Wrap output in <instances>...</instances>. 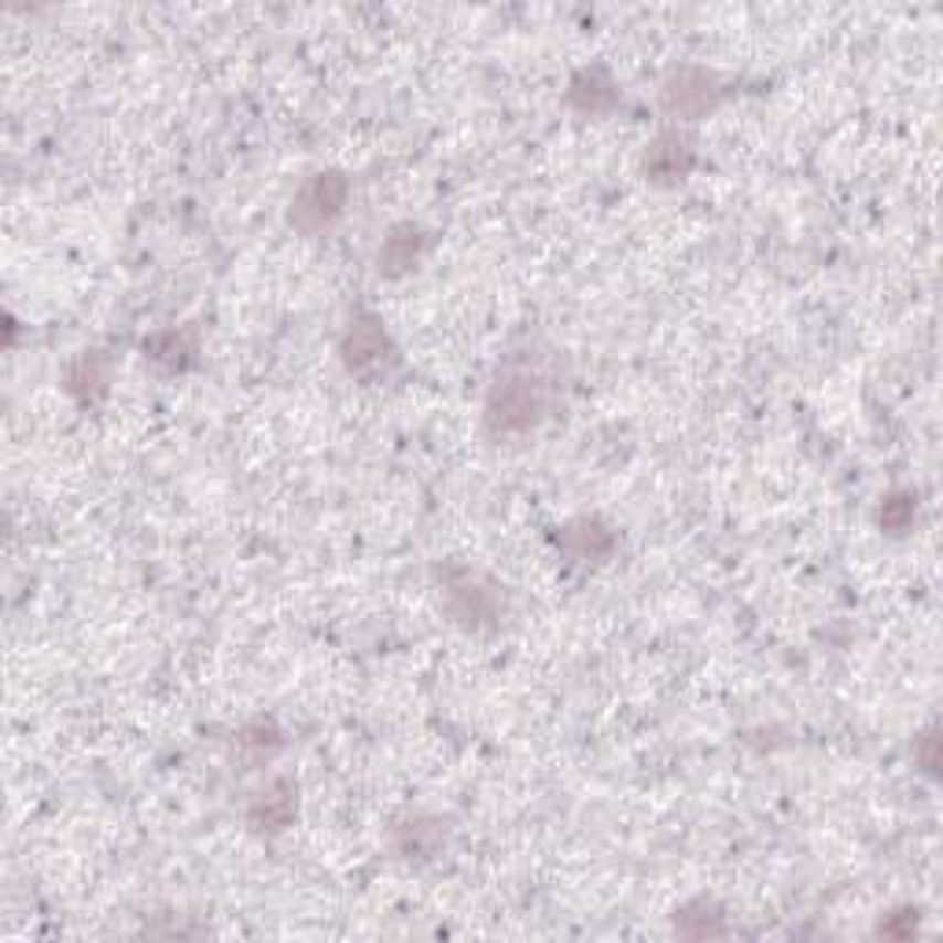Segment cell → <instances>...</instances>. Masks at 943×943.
Wrapping results in <instances>:
<instances>
[{
  "label": "cell",
  "instance_id": "obj_1",
  "mask_svg": "<svg viewBox=\"0 0 943 943\" xmlns=\"http://www.w3.org/2000/svg\"><path fill=\"white\" fill-rule=\"evenodd\" d=\"M545 413V380L528 369H506L487 399V427L495 435H523Z\"/></svg>",
  "mask_w": 943,
  "mask_h": 943
},
{
  "label": "cell",
  "instance_id": "obj_2",
  "mask_svg": "<svg viewBox=\"0 0 943 943\" xmlns=\"http://www.w3.org/2000/svg\"><path fill=\"white\" fill-rule=\"evenodd\" d=\"M343 206H347V181L332 170L317 173L292 200V225L306 236H317L343 214Z\"/></svg>",
  "mask_w": 943,
  "mask_h": 943
},
{
  "label": "cell",
  "instance_id": "obj_3",
  "mask_svg": "<svg viewBox=\"0 0 943 943\" xmlns=\"http://www.w3.org/2000/svg\"><path fill=\"white\" fill-rule=\"evenodd\" d=\"M716 96H719L716 78L704 71H697V67L678 71L675 78L664 85V107L678 118H697V115L711 112Z\"/></svg>",
  "mask_w": 943,
  "mask_h": 943
},
{
  "label": "cell",
  "instance_id": "obj_4",
  "mask_svg": "<svg viewBox=\"0 0 943 943\" xmlns=\"http://www.w3.org/2000/svg\"><path fill=\"white\" fill-rule=\"evenodd\" d=\"M484 579L465 572L457 583H449V608L465 623H476L498 612V586H479Z\"/></svg>",
  "mask_w": 943,
  "mask_h": 943
},
{
  "label": "cell",
  "instance_id": "obj_5",
  "mask_svg": "<svg viewBox=\"0 0 943 943\" xmlns=\"http://www.w3.org/2000/svg\"><path fill=\"white\" fill-rule=\"evenodd\" d=\"M689 167H693V148H689L678 134H660L653 140L649 156H645V170H649L656 181L686 178Z\"/></svg>",
  "mask_w": 943,
  "mask_h": 943
},
{
  "label": "cell",
  "instance_id": "obj_6",
  "mask_svg": "<svg viewBox=\"0 0 943 943\" xmlns=\"http://www.w3.org/2000/svg\"><path fill=\"white\" fill-rule=\"evenodd\" d=\"M383 350H388V336H383V328L372 321V317H361L343 339V358L354 372H365L377 365L383 358Z\"/></svg>",
  "mask_w": 943,
  "mask_h": 943
},
{
  "label": "cell",
  "instance_id": "obj_7",
  "mask_svg": "<svg viewBox=\"0 0 943 943\" xmlns=\"http://www.w3.org/2000/svg\"><path fill=\"white\" fill-rule=\"evenodd\" d=\"M421 244H424V236L416 233L413 225H399L388 240H383V247H380V269H383V273H402V269H410L413 262H416V255H421Z\"/></svg>",
  "mask_w": 943,
  "mask_h": 943
},
{
  "label": "cell",
  "instance_id": "obj_8",
  "mask_svg": "<svg viewBox=\"0 0 943 943\" xmlns=\"http://www.w3.org/2000/svg\"><path fill=\"white\" fill-rule=\"evenodd\" d=\"M292 815H295V799H292V788L284 782L273 785L269 793H262L255 810H251V818H255L258 826H269V829H280Z\"/></svg>",
  "mask_w": 943,
  "mask_h": 943
},
{
  "label": "cell",
  "instance_id": "obj_9",
  "mask_svg": "<svg viewBox=\"0 0 943 943\" xmlns=\"http://www.w3.org/2000/svg\"><path fill=\"white\" fill-rule=\"evenodd\" d=\"M564 539L579 542V550H575L579 561L608 553V545H612V534L605 528H597V523H590V520H579V523H572V528H564Z\"/></svg>",
  "mask_w": 943,
  "mask_h": 943
},
{
  "label": "cell",
  "instance_id": "obj_10",
  "mask_svg": "<svg viewBox=\"0 0 943 943\" xmlns=\"http://www.w3.org/2000/svg\"><path fill=\"white\" fill-rule=\"evenodd\" d=\"M277 749H280V733L273 727H266V722H255V727H247L244 733H240V752H244L251 763L269 760Z\"/></svg>",
  "mask_w": 943,
  "mask_h": 943
},
{
  "label": "cell",
  "instance_id": "obj_11",
  "mask_svg": "<svg viewBox=\"0 0 943 943\" xmlns=\"http://www.w3.org/2000/svg\"><path fill=\"white\" fill-rule=\"evenodd\" d=\"M107 388V369L100 358H82L78 365L71 369V391H78L82 399H93L96 391Z\"/></svg>",
  "mask_w": 943,
  "mask_h": 943
},
{
  "label": "cell",
  "instance_id": "obj_12",
  "mask_svg": "<svg viewBox=\"0 0 943 943\" xmlns=\"http://www.w3.org/2000/svg\"><path fill=\"white\" fill-rule=\"evenodd\" d=\"M145 350L156 361H167V365H181L184 358L192 354V347L184 343V339L178 336V332H162V336H156L151 339V343H145Z\"/></svg>",
  "mask_w": 943,
  "mask_h": 943
},
{
  "label": "cell",
  "instance_id": "obj_13",
  "mask_svg": "<svg viewBox=\"0 0 943 943\" xmlns=\"http://www.w3.org/2000/svg\"><path fill=\"white\" fill-rule=\"evenodd\" d=\"M910 520H914V498L899 495V498H888V501H884L881 523H884L888 531H903Z\"/></svg>",
  "mask_w": 943,
  "mask_h": 943
}]
</instances>
